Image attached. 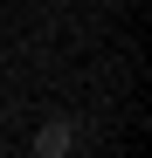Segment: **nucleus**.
Masks as SVG:
<instances>
[{
    "instance_id": "f257e3e1",
    "label": "nucleus",
    "mask_w": 152,
    "mask_h": 158,
    "mask_svg": "<svg viewBox=\"0 0 152 158\" xmlns=\"http://www.w3.org/2000/svg\"><path fill=\"white\" fill-rule=\"evenodd\" d=\"M69 151H76V124L69 117H48L35 131V158H69Z\"/></svg>"
},
{
    "instance_id": "f03ea898",
    "label": "nucleus",
    "mask_w": 152,
    "mask_h": 158,
    "mask_svg": "<svg viewBox=\"0 0 152 158\" xmlns=\"http://www.w3.org/2000/svg\"><path fill=\"white\" fill-rule=\"evenodd\" d=\"M0 124H7V117H0Z\"/></svg>"
}]
</instances>
